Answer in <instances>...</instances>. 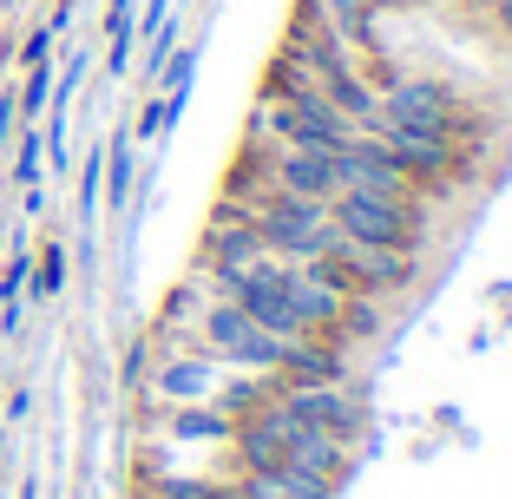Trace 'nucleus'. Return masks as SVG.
<instances>
[{
  "label": "nucleus",
  "instance_id": "f257e3e1",
  "mask_svg": "<svg viewBox=\"0 0 512 499\" xmlns=\"http://www.w3.org/2000/svg\"><path fill=\"white\" fill-rule=\"evenodd\" d=\"M335 237L348 243H375V250H407L421 257L427 230H434V204L427 197H368V191H342L329 204Z\"/></svg>",
  "mask_w": 512,
  "mask_h": 499
},
{
  "label": "nucleus",
  "instance_id": "f03ea898",
  "mask_svg": "<svg viewBox=\"0 0 512 499\" xmlns=\"http://www.w3.org/2000/svg\"><path fill=\"white\" fill-rule=\"evenodd\" d=\"M191 342L211 355V362L224 368H243V375H276V362H283V335L256 329L250 316H243L230 296H211V303L197 309L191 322Z\"/></svg>",
  "mask_w": 512,
  "mask_h": 499
},
{
  "label": "nucleus",
  "instance_id": "7ed1b4c3",
  "mask_svg": "<svg viewBox=\"0 0 512 499\" xmlns=\"http://www.w3.org/2000/svg\"><path fill=\"white\" fill-rule=\"evenodd\" d=\"M467 112L460 86L434 73H407V79H375V119L368 125H401V132L447 138V125Z\"/></svg>",
  "mask_w": 512,
  "mask_h": 499
},
{
  "label": "nucleus",
  "instance_id": "20e7f679",
  "mask_svg": "<svg viewBox=\"0 0 512 499\" xmlns=\"http://www.w3.org/2000/svg\"><path fill=\"white\" fill-rule=\"evenodd\" d=\"M270 401L289 414V421L329 434L335 447H362L368 434V401L348 381H302V388H270Z\"/></svg>",
  "mask_w": 512,
  "mask_h": 499
},
{
  "label": "nucleus",
  "instance_id": "39448f33",
  "mask_svg": "<svg viewBox=\"0 0 512 499\" xmlns=\"http://www.w3.org/2000/svg\"><path fill=\"white\" fill-rule=\"evenodd\" d=\"M270 191L309 197V204H335L348 191L335 152H296V145H270Z\"/></svg>",
  "mask_w": 512,
  "mask_h": 499
},
{
  "label": "nucleus",
  "instance_id": "423d86ee",
  "mask_svg": "<svg viewBox=\"0 0 512 499\" xmlns=\"http://www.w3.org/2000/svg\"><path fill=\"white\" fill-rule=\"evenodd\" d=\"M381 322H388V303H375V296H342V316H335V342H368V335H381Z\"/></svg>",
  "mask_w": 512,
  "mask_h": 499
},
{
  "label": "nucleus",
  "instance_id": "0eeeda50",
  "mask_svg": "<svg viewBox=\"0 0 512 499\" xmlns=\"http://www.w3.org/2000/svg\"><path fill=\"white\" fill-rule=\"evenodd\" d=\"M60 289H66V250L46 243L40 263H33V296H60Z\"/></svg>",
  "mask_w": 512,
  "mask_h": 499
},
{
  "label": "nucleus",
  "instance_id": "6e6552de",
  "mask_svg": "<svg viewBox=\"0 0 512 499\" xmlns=\"http://www.w3.org/2000/svg\"><path fill=\"white\" fill-rule=\"evenodd\" d=\"M20 184H40V132L20 138Z\"/></svg>",
  "mask_w": 512,
  "mask_h": 499
},
{
  "label": "nucleus",
  "instance_id": "1a4fd4ad",
  "mask_svg": "<svg viewBox=\"0 0 512 499\" xmlns=\"http://www.w3.org/2000/svg\"><path fill=\"white\" fill-rule=\"evenodd\" d=\"M46 86H53V73H46V66H33V73H27V92H20V112H40Z\"/></svg>",
  "mask_w": 512,
  "mask_h": 499
},
{
  "label": "nucleus",
  "instance_id": "9d476101",
  "mask_svg": "<svg viewBox=\"0 0 512 499\" xmlns=\"http://www.w3.org/2000/svg\"><path fill=\"white\" fill-rule=\"evenodd\" d=\"M14 119H20V99H14V92H0V145L14 138Z\"/></svg>",
  "mask_w": 512,
  "mask_h": 499
},
{
  "label": "nucleus",
  "instance_id": "9b49d317",
  "mask_svg": "<svg viewBox=\"0 0 512 499\" xmlns=\"http://www.w3.org/2000/svg\"><path fill=\"white\" fill-rule=\"evenodd\" d=\"M211 499H243V493H237L230 480H211Z\"/></svg>",
  "mask_w": 512,
  "mask_h": 499
},
{
  "label": "nucleus",
  "instance_id": "f8f14e48",
  "mask_svg": "<svg viewBox=\"0 0 512 499\" xmlns=\"http://www.w3.org/2000/svg\"><path fill=\"white\" fill-rule=\"evenodd\" d=\"M381 7H421V0H381Z\"/></svg>",
  "mask_w": 512,
  "mask_h": 499
}]
</instances>
